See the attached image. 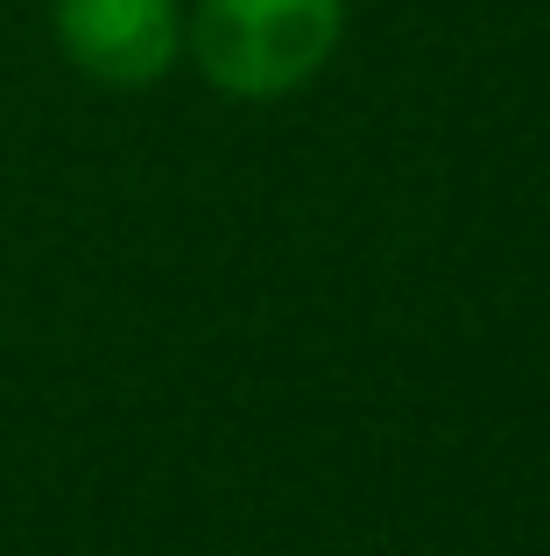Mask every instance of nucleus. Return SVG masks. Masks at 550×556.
Here are the masks:
<instances>
[{
  "instance_id": "nucleus-1",
  "label": "nucleus",
  "mask_w": 550,
  "mask_h": 556,
  "mask_svg": "<svg viewBox=\"0 0 550 556\" xmlns=\"http://www.w3.org/2000/svg\"><path fill=\"white\" fill-rule=\"evenodd\" d=\"M346 0H198L184 8V56L226 99H283L332 64Z\"/></svg>"
},
{
  "instance_id": "nucleus-2",
  "label": "nucleus",
  "mask_w": 550,
  "mask_h": 556,
  "mask_svg": "<svg viewBox=\"0 0 550 556\" xmlns=\"http://www.w3.org/2000/svg\"><path fill=\"white\" fill-rule=\"evenodd\" d=\"M50 28L64 64L113 92H141L184 64V0H57Z\"/></svg>"
}]
</instances>
